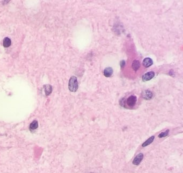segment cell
Listing matches in <instances>:
<instances>
[{
	"mask_svg": "<svg viewBox=\"0 0 183 173\" xmlns=\"http://www.w3.org/2000/svg\"><path fill=\"white\" fill-rule=\"evenodd\" d=\"M68 88L70 92H75L77 91L78 88V83L77 78L75 76L70 77L68 83Z\"/></svg>",
	"mask_w": 183,
	"mask_h": 173,
	"instance_id": "cell-1",
	"label": "cell"
},
{
	"mask_svg": "<svg viewBox=\"0 0 183 173\" xmlns=\"http://www.w3.org/2000/svg\"><path fill=\"white\" fill-rule=\"evenodd\" d=\"M137 102V97L134 95L129 96L126 100V104L129 107H133L135 105Z\"/></svg>",
	"mask_w": 183,
	"mask_h": 173,
	"instance_id": "cell-2",
	"label": "cell"
},
{
	"mask_svg": "<svg viewBox=\"0 0 183 173\" xmlns=\"http://www.w3.org/2000/svg\"><path fill=\"white\" fill-rule=\"evenodd\" d=\"M141 96L146 100H150L153 97V94L150 90H144L141 93Z\"/></svg>",
	"mask_w": 183,
	"mask_h": 173,
	"instance_id": "cell-3",
	"label": "cell"
},
{
	"mask_svg": "<svg viewBox=\"0 0 183 173\" xmlns=\"http://www.w3.org/2000/svg\"><path fill=\"white\" fill-rule=\"evenodd\" d=\"M155 76V72L153 71H150L148 72L147 73L145 74L142 77V80L143 82H147L151 80V79H153Z\"/></svg>",
	"mask_w": 183,
	"mask_h": 173,
	"instance_id": "cell-4",
	"label": "cell"
},
{
	"mask_svg": "<svg viewBox=\"0 0 183 173\" xmlns=\"http://www.w3.org/2000/svg\"><path fill=\"white\" fill-rule=\"evenodd\" d=\"M143 157L144 155L142 153H140L139 154H138L133 160V164L135 166H138L143 160Z\"/></svg>",
	"mask_w": 183,
	"mask_h": 173,
	"instance_id": "cell-5",
	"label": "cell"
},
{
	"mask_svg": "<svg viewBox=\"0 0 183 173\" xmlns=\"http://www.w3.org/2000/svg\"><path fill=\"white\" fill-rule=\"evenodd\" d=\"M142 64L145 68H149L153 64V61L150 58H146L143 60Z\"/></svg>",
	"mask_w": 183,
	"mask_h": 173,
	"instance_id": "cell-6",
	"label": "cell"
},
{
	"mask_svg": "<svg viewBox=\"0 0 183 173\" xmlns=\"http://www.w3.org/2000/svg\"><path fill=\"white\" fill-rule=\"evenodd\" d=\"M113 72V68L111 67H108L104 70V75L106 77H110L112 75Z\"/></svg>",
	"mask_w": 183,
	"mask_h": 173,
	"instance_id": "cell-7",
	"label": "cell"
},
{
	"mask_svg": "<svg viewBox=\"0 0 183 173\" xmlns=\"http://www.w3.org/2000/svg\"><path fill=\"white\" fill-rule=\"evenodd\" d=\"M44 88L45 90V92L46 96H49L51 93L52 92V86L50 85H45L44 86Z\"/></svg>",
	"mask_w": 183,
	"mask_h": 173,
	"instance_id": "cell-8",
	"label": "cell"
},
{
	"mask_svg": "<svg viewBox=\"0 0 183 173\" xmlns=\"http://www.w3.org/2000/svg\"><path fill=\"white\" fill-rule=\"evenodd\" d=\"M155 139V136H151V137H150L149 139H148L146 141L143 142L142 144V147H145L148 146V145L150 144L153 142L154 141Z\"/></svg>",
	"mask_w": 183,
	"mask_h": 173,
	"instance_id": "cell-9",
	"label": "cell"
},
{
	"mask_svg": "<svg viewBox=\"0 0 183 173\" xmlns=\"http://www.w3.org/2000/svg\"><path fill=\"white\" fill-rule=\"evenodd\" d=\"M3 46H4V48L9 47L11 44V40H10L8 37L4 38V39L3 40Z\"/></svg>",
	"mask_w": 183,
	"mask_h": 173,
	"instance_id": "cell-10",
	"label": "cell"
},
{
	"mask_svg": "<svg viewBox=\"0 0 183 173\" xmlns=\"http://www.w3.org/2000/svg\"><path fill=\"white\" fill-rule=\"evenodd\" d=\"M132 66V68H133V69L134 70L137 71L138 69H139L140 68V66H141L140 62L139 60H134L133 62Z\"/></svg>",
	"mask_w": 183,
	"mask_h": 173,
	"instance_id": "cell-11",
	"label": "cell"
},
{
	"mask_svg": "<svg viewBox=\"0 0 183 173\" xmlns=\"http://www.w3.org/2000/svg\"><path fill=\"white\" fill-rule=\"evenodd\" d=\"M38 127V123L37 121L34 120L31 124H30V129L31 130H36V129Z\"/></svg>",
	"mask_w": 183,
	"mask_h": 173,
	"instance_id": "cell-12",
	"label": "cell"
},
{
	"mask_svg": "<svg viewBox=\"0 0 183 173\" xmlns=\"http://www.w3.org/2000/svg\"><path fill=\"white\" fill-rule=\"evenodd\" d=\"M169 132H170V130H167L166 131H165V132L161 133L159 135H158V138H162L166 137L167 136H168V135H169Z\"/></svg>",
	"mask_w": 183,
	"mask_h": 173,
	"instance_id": "cell-13",
	"label": "cell"
},
{
	"mask_svg": "<svg viewBox=\"0 0 183 173\" xmlns=\"http://www.w3.org/2000/svg\"><path fill=\"white\" fill-rule=\"evenodd\" d=\"M125 64H126V63H125V60H122V61H121L120 62V66H121V68H123L124 66H125Z\"/></svg>",
	"mask_w": 183,
	"mask_h": 173,
	"instance_id": "cell-14",
	"label": "cell"
}]
</instances>
